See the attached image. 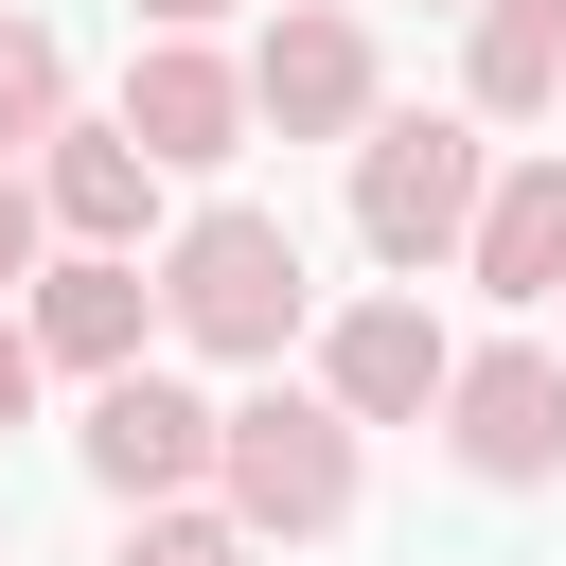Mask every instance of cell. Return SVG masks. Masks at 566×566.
I'll return each mask as SVG.
<instances>
[{"label":"cell","instance_id":"6da1fadb","mask_svg":"<svg viewBox=\"0 0 566 566\" xmlns=\"http://www.w3.org/2000/svg\"><path fill=\"white\" fill-rule=\"evenodd\" d=\"M478 195H495V159H478L460 106H371V124H354V248H371L389 283L460 265V248H478Z\"/></svg>","mask_w":566,"mask_h":566},{"label":"cell","instance_id":"7a4b0ae2","mask_svg":"<svg viewBox=\"0 0 566 566\" xmlns=\"http://www.w3.org/2000/svg\"><path fill=\"white\" fill-rule=\"evenodd\" d=\"M159 318H177L195 354H230V371H283V336L318 318L301 230H283V212H248V195H212V212L159 248Z\"/></svg>","mask_w":566,"mask_h":566},{"label":"cell","instance_id":"3957f363","mask_svg":"<svg viewBox=\"0 0 566 566\" xmlns=\"http://www.w3.org/2000/svg\"><path fill=\"white\" fill-rule=\"evenodd\" d=\"M212 495L248 513V548L354 531V407H336V389H248L230 442H212Z\"/></svg>","mask_w":566,"mask_h":566},{"label":"cell","instance_id":"277c9868","mask_svg":"<svg viewBox=\"0 0 566 566\" xmlns=\"http://www.w3.org/2000/svg\"><path fill=\"white\" fill-rule=\"evenodd\" d=\"M442 442H460V478H495V495L566 478V354H548V336L460 354V371H442Z\"/></svg>","mask_w":566,"mask_h":566},{"label":"cell","instance_id":"5b68a950","mask_svg":"<svg viewBox=\"0 0 566 566\" xmlns=\"http://www.w3.org/2000/svg\"><path fill=\"white\" fill-rule=\"evenodd\" d=\"M88 478L142 513V495H212V442H230V407H195L177 371H88Z\"/></svg>","mask_w":566,"mask_h":566},{"label":"cell","instance_id":"8992f818","mask_svg":"<svg viewBox=\"0 0 566 566\" xmlns=\"http://www.w3.org/2000/svg\"><path fill=\"white\" fill-rule=\"evenodd\" d=\"M248 124H283V142H354V124H371V18L283 0L265 53H248Z\"/></svg>","mask_w":566,"mask_h":566},{"label":"cell","instance_id":"52a82bcc","mask_svg":"<svg viewBox=\"0 0 566 566\" xmlns=\"http://www.w3.org/2000/svg\"><path fill=\"white\" fill-rule=\"evenodd\" d=\"M124 124H142V159H159V177H212V159H248V53H212V35H142V71H124Z\"/></svg>","mask_w":566,"mask_h":566},{"label":"cell","instance_id":"ba28073f","mask_svg":"<svg viewBox=\"0 0 566 566\" xmlns=\"http://www.w3.org/2000/svg\"><path fill=\"white\" fill-rule=\"evenodd\" d=\"M18 318H35V354H53V371H142L159 283H142V248H53V265L18 283Z\"/></svg>","mask_w":566,"mask_h":566},{"label":"cell","instance_id":"9c48e42d","mask_svg":"<svg viewBox=\"0 0 566 566\" xmlns=\"http://www.w3.org/2000/svg\"><path fill=\"white\" fill-rule=\"evenodd\" d=\"M442 371H460V354H442V318H424V301H354V318H318V389H336L354 424H424V407H442Z\"/></svg>","mask_w":566,"mask_h":566},{"label":"cell","instance_id":"30bf717a","mask_svg":"<svg viewBox=\"0 0 566 566\" xmlns=\"http://www.w3.org/2000/svg\"><path fill=\"white\" fill-rule=\"evenodd\" d=\"M35 195H53V248H142V230H159L142 124H53V142H35Z\"/></svg>","mask_w":566,"mask_h":566},{"label":"cell","instance_id":"8fae6325","mask_svg":"<svg viewBox=\"0 0 566 566\" xmlns=\"http://www.w3.org/2000/svg\"><path fill=\"white\" fill-rule=\"evenodd\" d=\"M460 265H478L495 301H566V142L478 195V248H460Z\"/></svg>","mask_w":566,"mask_h":566},{"label":"cell","instance_id":"7c38bea8","mask_svg":"<svg viewBox=\"0 0 566 566\" xmlns=\"http://www.w3.org/2000/svg\"><path fill=\"white\" fill-rule=\"evenodd\" d=\"M478 35H460V88H478V124H531V106H566V0H460Z\"/></svg>","mask_w":566,"mask_h":566},{"label":"cell","instance_id":"4fadbf2b","mask_svg":"<svg viewBox=\"0 0 566 566\" xmlns=\"http://www.w3.org/2000/svg\"><path fill=\"white\" fill-rule=\"evenodd\" d=\"M71 124V35L53 18H0V159H35Z\"/></svg>","mask_w":566,"mask_h":566},{"label":"cell","instance_id":"5bb4252c","mask_svg":"<svg viewBox=\"0 0 566 566\" xmlns=\"http://www.w3.org/2000/svg\"><path fill=\"white\" fill-rule=\"evenodd\" d=\"M124 566H248V513H230V495H142Z\"/></svg>","mask_w":566,"mask_h":566},{"label":"cell","instance_id":"9a60e30c","mask_svg":"<svg viewBox=\"0 0 566 566\" xmlns=\"http://www.w3.org/2000/svg\"><path fill=\"white\" fill-rule=\"evenodd\" d=\"M53 265V195H35V159H0V283H35Z\"/></svg>","mask_w":566,"mask_h":566},{"label":"cell","instance_id":"2e32d148","mask_svg":"<svg viewBox=\"0 0 566 566\" xmlns=\"http://www.w3.org/2000/svg\"><path fill=\"white\" fill-rule=\"evenodd\" d=\"M35 371H53V354H35V318L0 301V424H35Z\"/></svg>","mask_w":566,"mask_h":566},{"label":"cell","instance_id":"e0dca14e","mask_svg":"<svg viewBox=\"0 0 566 566\" xmlns=\"http://www.w3.org/2000/svg\"><path fill=\"white\" fill-rule=\"evenodd\" d=\"M212 18H230V0H142V35H212Z\"/></svg>","mask_w":566,"mask_h":566}]
</instances>
